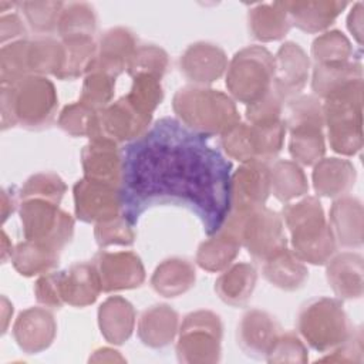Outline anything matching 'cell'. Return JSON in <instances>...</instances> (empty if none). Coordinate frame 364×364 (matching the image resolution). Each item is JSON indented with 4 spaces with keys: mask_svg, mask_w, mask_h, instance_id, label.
I'll return each mask as SVG.
<instances>
[{
    "mask_svg": "<svg viewBox=\"0 0 364 364\" xmlns=\"http://www.w3.org/2000/svg\"><path fill=\"white\" fill-rule=\"evenodd\" d=\"M60 255L61 252L50 246L24 239L14 246L10 262L18 274L34 277L55 270L60 263Z\"/></svg>",
    "mask_w": 364,
    "mask_h": 364,
    "instance_id": "cell-34",
    "label": "cell"
},
{
    "mask_svg": "<svg viewBox=\"0 0 364 364\" xmlns=\"http://www.w3.org/2000/svg\"><path fill=\"white\" fill-rule=\"evenodd\" d=\"M151 125L152 118L138 112L122 95L105 108L95 111L88 139H108L122 145L144 135Z\"/></svg>",
    "mask_w": 364,
    "mask_h": 364,
    "instance_id": "cell-12",
    "label": "cell"
},
{
    "mask_svg": "<svg viewBox=\"0 0 364 364\" xmlns=\"http://www.w3.org/2000/svg\"><path fill=\"white\" fill-rule=\"evenodd\" d=\"M364 78L348 82L321 101L324 127L330 148L343 156H353L363 148Z\"/></svg>",
    "mask_w": 364,
    "mask_h": 364,
    "instance_id": "cell-5",
    "label": "cell"
},
{
    "mask_svg": "<svg viewBox=\"0 0 364 364\" xmlns=\"http://www.w3.org/2000/svg\"><path fill=\"white\" fill-rule=\"evenodd\" d=\"M88 361L90 363H124L127 360L115 348L100 347V348L92 351V354L88 358Z\"/></svg>",
    "mask_w": 364,
    "mask_h": 364,
    "instance_id": "cell-56",
    "label": "cell"
},
{
    "mask_svg": "<svg viewBox=\"0 0 364 364\" xmlns=\"http://www.w3.org/2000/svg\"><path fill=\"white\" fill-rule=\"evenodd\" d=\"M228 63V55L219 44L195 41L181 54L179 70L191 84L209 85L225 75Z\"/></svg>",
    "mask_w": 364,
    "mask_h": 364,
    "instance_id": "cell-17",
    "label": "cell"
},
{
    "mask_svg": "<svg viewBox=\"0 0 364 364\" xmlns=\"http://www.w3.org/2000/svg\"><path fill=\"white\" fill-rule=\"evenodd\" d=\"M169 68V55L168 53L152 43L148 44H138L136 50L134 51L127 73L131 78L136 75H151L158 80H162Z\"/></svg>",
    "mask_w": 364,
    "mask_h": 364,
    "instance_id": "cell-42",
    "label": "cell"
},
{
    "mask_svg": "<svg viewBox=\"0 0 364 364\" xmlns=\"http://www.w3.org/2000/svg\"><path fill=\"white\" fill-rule=\"evenodd\" d=\"M355 80H363V65L357 60L314 64L311 68V91L320 101Z\"/></svg>",
    "mask_w": 364,
    "mask_h": 364,
    "instance_id": "cell-36",
    "label": "cell"
},
{
    "mask_svg": "<svg viewBox=\"0 0 364 364\" xmlns=\"http://www.w3.org/2000/svg\"><path fill=\"white\" fill-rule=\"evenodd\" d=\"M17 192L18 200L47 199L61 203V199L67 192V185L55 172H37L28 176Z\"/></svg>",
    "mask_w": 364,
    "mask_h": 364,
    "instance_id": "cell-44",
    "label": "cell"
},
{
    "mask_svg": "<svg viewBox=\"0 0 364 364\" xmlns=\"http://www.w3.org/2000/svg\"><path fill=\"white\" fill-rule=\"evenodd\" d=\"M13 311H14V309H13L11 301L6 296H1V334H4L7 331L11 317H13Z\"/></svg>",
    "mask_w": 364,
    "mask_h": 364,
    "instance_id": "cell-57",
    "label": "cell"
},
{
    "mask_svg": "<svg viewBox=\"0 0 364 364\" xmlns=\"http://www.w3.org/2000/svg\"><path fill=\"white\" fill-rule=\"evenodd\" d=\"M125 98L138 112L152 118L155 109L164 101V88L161 80L145 74L134 77Z\"/></svg>",
    "mask_w": 364,
    "mask_h": 364,
    "instance_id": "cell-43",
    "label": "cell"
},
{
    "mask_svg": "<svg viewBox=\"0 0 364 364\" xmlns=\"http://www.w3.org/2000/svg\"><path fill=\"white\" fill-rule=\"evenodd\" d=\"M270 195L269 164L246 162L230 176V209L247 212L266 206Z\"/></svg>",
    "mask_w": 364,
    "mask_h": 364,
    "instance_id": "cell-16",
    "label": "cell"
},
{
    "mask_svg": "<svg viewBox=\"0 0 364 364\" xmlns=\"http://www.w3.org/2000/svg\"><path fill=\"white\" fill-rule=\"evenodd\" d=\"M256 283L257 270L252 263L233 262L220 272L213 289L223 303L232 307H243L252 299Z\"/></svg>",
    "mask_w": 364,
    "mask_h": 364,
    "instance_id": "cell-31",
    "label": "cell"
},
{
    "mask_svg": "<svg viewBox=\"0 0 364 364\" xmlns=\"http://www.w3.org/2000/svg\"><path fill=\"white\" fill-rule=\"evenodd\" d=\"M327 222L338 247L353 250L363 246L364 209L358 198L344 195L334 199Z\"/></svg>",
    "mask_w": 364,
    "mask_h": 364,
    "instance_id": "cell-21",
    "label": "cell"
},
{
    "mask_svg": "<svg viewBox=\"0 0 364 364\" xmlns=\"http://www.w3.org/2000/svg\"><path fill=\"white\" fill-rule=\"evenodd\" d=\"M138 47L136 34L122 26L105 30L97 40V55L90 67L114 78L127 71L128 63Z\"/></svg>",
    "mask_w": 364,
    "mask_h": 364,
    "instance_id": "cell-20",
    "label": "cell"
},
{
    "mask_svg": "<svg viewBox=\"0 0 364 364\" xmlns=\"http://www.w3.org/2000/svg\"><path fill=\"white\" fill-rule=\"evenodd\" d=\"M97 13L92 4L87 1L65 3L58 20V38L73 36L94 37L97 31Z\"/></svg>",
    "mask_w": 364,
    "mask_h": 364,
    "instance_id": "cell-40",
    "label": "cell"
},
{
    "mask_svg": "<svg viewBox=\"0 0 364 364\" xmlns=\"http://www.w3.org/2000/svg\"><path fill=\"white\" fill-rule=\"evenodd\" d=\"M101 291V280L91 260L77 262L61 270V296L65 304L78 309L91 306Z\"/></svg>",
    "mask_w": 364,
    "mask_h": 364,
    "instance_id": "cell-28",
    "label": "cell"
},
{
    "mask_svg": "<svg viewBox=\"0 0 364 364\" xmlns=\"http://www.w3.org/2000/svg\"><path fill=\"white\" fill-rule=\"evenodd\" d=\"M284 101L272 90L256 102L246 105V122L249 124H270L283 119Z\"/></svg>",
    "mask_w": 364,
    "mask_h": 364,
    "instance_id": "cell-50",
    "label": "cell"
},
{
    "mask_svg": "<svg viewBox=\"0 0 364 364\" xmlns=\"http://www.w3.org/2000/svg\"><path fill=\"white\" fill-rule=\"evenodd\" d=\"M283 119L289 132V154L300 166H313L326 154L321 101L300 94L284 104Z\"/></svg>",
    "mask_w": 364,
    "mask_h": 364,
    "instance_id": "cell-6",
    "label": "cell"
},
{
    "mask_svg": "<svg viewBox=\"0 0 364 364\" xmlns=\"http://www.w3.org/2000/svg\"><path fill=\"white\" fill-rule=\"evenodd\" d=\"M249 36L260 43L283 40L291 30L283 1L257 3L247 11Z\"/></svg>",
    "mask_w": 364,
    "mask_h": 364,
    "instance_id": "cell-32",
    "label": "cell"
},
{
    "mask_svg": "<svg viewBox=\"0 0 364 364\" xmlns=\"http://www.w3.org/2000/svg\"><path fill=\"white\" fill-rule=\"evenodd\" d=\"M74 210L84 223H100L122 213L119 186L82 176L73 186Z\"/></svg>",
    "mask_w": 364,
    "mask_h": 364,
    "instance_id": "cell-13",
    "label": "cell"
},
{
    "mask_svg": "<svg viewBox=\"0 0 364 364\" xmlns=\"http://www.w3.org/2000/svg\"><path fill=\"white\" fill-rule=\"evenodd\" d=\"M357 181V169L350 159L330 156L313 165L311 182L317 196L337 199L348 195Z\"/></svg>",
    "mask_w": 364,
    "mask_h": 364,
    "instance_id": "cell-27",
    "label": "cell"
},
{
    "mask_svg": "<svg viewBox=\"0 0 364 364\" xmlns=\"http://www.w3.org/2000/svg\"><path fill=\"white\" fill-rule=\"evenodd\" d=\"M28 40H17L0 48V85H11L31 75L28 71Z\"/></svg>",
    "mask_w": 364,
    "mask_h": 364,
    "instance_id": "cell-45",
    "label": "cell"
},
{
    "mask_svg": "<svg viewBox=\"0 0 364 364\" xmlns=\"http://www.w3.org/2000/svg\"><path fill=\"white\" fill-rule=\"evenodd\" d=\"M18 192L11 188L1 189V222L4 223L10 215H13L18 209Z\"/></svg>",
    "mask_w": 364,
    "mask_h": 364,
    "instance_id": "cell-55",
    "label": "cell"
},
{
    "mask_svg": "<svg viewBox=\"0 0 364 364\" xmlns=\"http://www.w3.org/2000/svg\"><path fill=\"white\" fill-rule=\"evenodd\" d=\"M326 279L340 300H358L364 293V259L360 253H336L326 264Z\"/></svg>",
    "mask_w": 364,
    "mask_h": 364,
    "instance_id": "cell-22",
    "label": "cell"
},
{
    "mask_svg": "<svg viewBox=\"0 0 364 364\" xmlns=\"http://www.w3.org/2000/svg\"><path fill=\"white\" fill-rule=\"evenodd\" d=\"M91 262L98 272L104 293L138 289L146 277L141 257L131 250H100Z\"/></svg>",
    "mask_w": 364,
    "mask_h": 364,
    "instance_id": "cell-14",
    "label": "cell"
},
{
    "mask_svg": "<svg viewBox=\"0 0 364 364\" xmlns=\"http://www.w3.org/2000/svg\"><path fill=\"white\" fill-rule=\"evenodd\" d=\"M23 237L50 246L58 252L74 236V218L47 199H26L18 203Z\"/></svg>",
    "mask_w": 364,
    "mask_h": 364,
    "instance_id": "cell-11",
    "label": "cell"
},
{
    "mask_svg": "<svg viewBox=\"0 0 364 364\" xmlns=\"http://www.w3.org/2000/svg\"><path fill=\"white\" fill-rule=\"evenodd\" d=\"M280 215L290 232V249L301 262L324 266L337 253L338 246L317 196L304 195L297 202L284 203Z\"/></svg>",
    "mask_w": 364,
    "mask_h": 364,
    "instance_id": "cell-3",
    "label": "cell"
},
{
    "mask_svg": "<svg viewBox=\"0 0 364 364\" xmlns=\"http://www.w3.org/2000/svg\"><path fill=\"white\" fill-rule=\"evenodd\" d=\"M57 109L55 85L44 75H27L11 85H0L1 131L17 125L28 131L46 129Z\"/></svg>",
    "mask_w": 364,
    "mask_h": 364,
    "instance_id": "cell-2",
    "label": "cell"
},
{
    "mask_svg": "<svg viewBox=\"0 0 364 364\" xmlns=\"http://www.w3.org/2000/svg\"><path fill=\"white\" fill-rule=\"evenodd\" d=\"M178 311L165 303H156L139 314L136 334L139 341L154 350L165 348L173 343L179 330Z\"/></svg>",
    "mask_w": 364,
    "mask_h": 364,
    "instance_id": "cell-26",
    "label": "cell"
},
{
    "mask_svg": "<svg viewBox=\"0 0 364 364\" xmlns=\"http://www.w3.org/2000/svg\"><path fill=\"white\" fill-rule=\"evenodd\" d=\"M95 115V109L82 104L81 101H75L67 104L58 114L57 125L58 128L70 136H87L90 135L92 119Z\"/></svg>",
    "mask_w": 364,
    "mask_h": 364,
    "instance_id": "cell-49",
    "label": "cell"
},
{
    "mask_svg": "<svg viewBox=\"0 0 364 364\" xmlns=\"http://www.w3.org/2000/svg\"><path fill=\"white\" fill-rule=\"evenodd\" d=\"M80 156L84 176L121 185L124 161L121 145L108 139H90Z\"/></svg>",
    "mask_w": 364,
    "mask_h": 364,
    "instance_id": "cell-24",
    "label": "cell"
},
{
    "mask_svg": "<svg viewBox=\"0 0 364 364\" xmlns=\"http://www.w3.org/2000/svg\"><path fill=\"white\" fill-rule=\"evenodd\" d=\"M267 363H299L309 361V350L301 337L294 331H282L266 354Z\"/></svg>",
    "mask_w": 364,
    "mask_h": 364,
    "instance_id": "cell-48",
    "label": "cell"
},
{
    "mask_svg": "<svg viewBox=\"0 0 364 364\" xmlns=\"http://www.w3.org/2000/svg\"><path fill=\"white\" fill-rule=\"evenodd\" d=\"M242 242L237 228L225 220L222 228L199 243L196 249V264L209 273H219L229 267L240 253Z\"/></svg>",
    "mask_w": 364,
    "mask_h": 364,
    "instance_id": "cell-23",
    "label": "cell"
},
{
    "mask_svg": "<svg viewBox=\"0 0 364 364\" xmlns=\"http://www.w3.org/2000/svg\"><path fill=\"white\" fill-rule=\"evenodd\" d=\"M283 6L291 27L294 26L307 34H317L327 31L348 3L340 0H290L283 1Z\"/></svg>",
    "mask_w": 364,
    "mask_h": 364,
    "instance_id": "cell-25",
    "label": "cell"
},
{
    "mask_svg": "<svg viewBox=\"0 0 364 364\" xmlns=\"http://www.w3.org/2000/svg\"><path fill=\"white\" fill-rule=\"evenodd\" d=\"M311 73V60L294 41H284L274 54V78L272 90L284 101L301 94Z\"/></svg>",
    "mask_w": 364,
    "mask_h": 364,
    "instance_id": "cell-15",
    "label": "cell"
},
{
    "mask_svg": "<svg viewBox=\"0 0 364 364\" xmlns=\"http://www.w3.org/2000/svg\"><path fill=\"white\" fill-rule=\"evenodd\" d=\"M223 324L212 310L188 313L178 330L176 358L183 364H215L222 357Z\"/></svg>",
    "mask_w": 364,
    "mask_h": 364,
    "instance_id": "cell-9",
    "label": "cell"
},
{
    "mask_svg": "<svg viewBox=\"0 0 364 364\" xmlns=\"http://www.w3.org/2000/svg\"><path fill=\"white\" fill-rule=\"evenodd\" d=\"M364 4L363 1H355L347 16V28L351 33L353 38L358 44V47L363 46V30H364Z\"/></svg>",
    "mask_w": 364,
    "mask_h": 364,
    "instance_id": "cell-54",
    "label": "cell"
},
{
    "mask_svg": "<svg viewBox=\"0 0 364 364\" xmlns=\"http://www.w3.org/2000/svg\"><path fill=\"white\" fill-rule=\"evenodd\" d=\"M13 250H14V246H13L11 240L9 239L4 229H1V262L3 263H6L9 259H11Z\"/></svg>",
    "mask_w": 364,
    "mask_h": 364,
    "instance_id": "cell-58",
    "label": "cell"
},
{
    "mask_svg": "<svg viewBox=\"0 0 364 364\" xmlns=\"http://www.w3.org/2000/svg\"><path fill=\"white\" fill-rule=\"evenodd\" d=\"M318 361L330 363H363L364 361V346H363V330L354 327L351 336L340 346L328 351L327 355L318 358Z\"/></svg>",
    "mask_w": 364,
    "mask_h": 364,
    "instance_id": "cell-52",
    "label": "cell"
},
{
    "mask_svg": "<svg viewBox=\"0 0 364 364\" xmlns=\"http://www.w3.org/2000/svg\"><path fill=\"white\" fill-rule=\"evenodd\" d=\"M282 331V326L273 314L262 309H249L237 323L236 341L247 357L264 360Z\"/></svg>",
    "mask_w": 364,
    "mask_h": 364,
    "instance_id": "cell-19",
    "label": "cell"
},
{
    "mask_svg": "<svg viewBox=\"0 0 364 364\" xmlns=\"http://www.w3.org/2000/svg\"><path fill=\"white\" fill-rule=\"evenodd\" d=\"M64 1H18L17 10L36 36L57 33Z\"/></svg>",
    "mask_w": 364,
    "mask_h": 364,
    "instance_id": "cell-41",
    "label": "cell"
},
{
    "mask_svg": "<svg viewBox=\"0 0 364 364\" xmlns=\"http://www.w3.org/2000/svg\"><path fill=\"white\" fill-rule=\"evenodd\" d=\"M11 334L23 353L38 354L50 348L55 340L57 321L50 309L33 306L18 313Z\"/></svg>",
    "mask_w": 364,
    "mask_h": 364,
    "instance_id": "cell-18",
    "label": "cell"
},
{
    "mask_svg": "<svg viewBox=\"0 0 364 364\" xmlns=\"http://www.w3.org/2000/svg\"><path fill=\"white\" fill-rule=\"evenodd\" d=\"M176 119L189 129L210 138L220 136L240 121V114L232 97L208 85L188 84L172 97Z\"/></svg>",
    "mask_w": 364,
    "mask_h": 364,
    "instance_id": "cell-4",
    "label": "cell"
},
{
    "mask_svg": "<svg viewBox=\"0 0 364 364\" xmlns=\"http://www.w3.org/2000/svg\"><path fill=\"white\" fill-rule=\"evenodd\" d=\"M297 334L317 353H328L353 333L343 301L337 297H314L306 301L296 317Z\"/></svg>",
    "mask_w": 364,
    "mask_h": 364,
    "instance_id": "cell-7",
    "label": "cell"
},
{
    "mask_svg": "<svg viewBox=\"0 0 364 364\" xmlns=\"http://www.w3.org/2000/svg\"><path fill=\"white\" fill-rule=\"evenodd\" d=\"M208 139L162 117L122 146V215L134 226L146 210L172 205L193 213L208 236L222 228L230 212L232 162Z\"/></svg>",
    "mask_w": 364,
    "mask_h": 364,
    "instance_id": "cell-1",
    "label": "cell"
},
{
    "mask_svg": "<svg viewBox=\"0 0 364 364\" xmlns=\"http://www.w3.org/2000/svg\"><path fill=\"white\" fill-rule=\"evenodd\" d=\"M134 225L121 213L109 220L94 225V239L98 247L131 246L135 242Z\"/></svg>",
    "mask_w": 364,
    "mask_h": 364,
    "instance_id": "cell-47",
    "label": "cell"
},
{
    "mask_svg": "<svg viewBox=\"0 0 364 364\" xmlns=\"http://www.w3.org/2000/svg\"><path fill=\"white\" fill-rule=\"evenodd\" d=\"M97 321L105 341L114 346H122L134 333L136 311L125 297L109 296L100 304Z\"/></svg>",
    "mask_w": 364,
    "mask_h": 364,
    "instance_id": "cell-29",
    "label": "cell"
},
{
    "mask_svg": "<svg viewBox=\"0 0 364 364\" xmlns=\"http://www.w3.org/2000/svg\"><path fill=\"white\" fill-rule=\"evenodd\" d=\"M270 193L282 202L289 203L293 199L309 193V181L303 168L290 159H277L269 164Z\"/></svg>",
    "mask_w": 364,
    "mask_h": 364,
    "instance_id": "cell-35",
    "label": "cell"
},
{
    "mask_svg": "<svg viewBox=\"0 0 364 364\" xmlns=\"http://www.w3.org/2000/svg\"><path fill=\"white\" fill-rule=\"evenodd\" d=\"M195 283V264L189 259L181 256L164 259L155 267L149 279L152 290L165 299H175L188 293Z\"/></svg>",
    "mask_w": 364,
    "mask_h": 364,
    "instance_id": "cell-30",
    "label": "cell"
},
{
    "mask_svg": "<svg viewBox=\"0 0 364 364\" xmlns=\"http://www.w3.org/2000/svg\"><path fill=\"white\" fill-rule=\"evenodd\" d=\"M263 277L273 286L284 291L301 289L309 279V269L294 252L286 246L262 264Z\"/></svg>",
    "mask_w": 364,
    "mask_h": 364,
    "instance_id": "cell-33",
    "label": "cell"
},
{
    "mask_svg": "<svg viewBox=\"0 0 364 364\" xmlns=\"http://www.w3.org/2000/svg\"><path fill=\"white\" fill-rule=\"evenodd\" d=\"M310 54L314 64H328L354 61L355 51L341 30H327L313 40Z\"/></svg>",
    "mask_w": 364,
    "mask_h": 364,
    "instance_id": "cell-39",
    "label": "cell"
},
{
    "mask_svg": "<svg viewBox=\"0 0 364 364\" xmlns=\"http://www.w3.org/2000/svg\"><path fill=\"white\" fill-rule=\"evenodd\" d=\"M226 219L236 225L242 247L259 264L289 246L282 215L267 206L247 212L230 209Z\"/></svg>",
    "mask_w": 364,
    "mask_h": 364,
    "instance_id": "cell-10",
    "label": "cell"
},
{
    "mask_svg": "<svg viewBox=\"0 0 364 364\" xmlns=\"http://www.w3.org/2000/svg\"><path fill=\"white\" fill-rule=\"evenodd\" d=\"M115 80L117 78L98 70L88 71L84 75L78 101L95 111L105 108L112 102L115 94Z\"/></svg>",
    "mask_w": 364,
    "mask_h": 364,
    "instance_id": "cell-46",
    "label": "cell"
},
{
    "mask_svg": "<svg viewBox=\"0 0 364 364\" xmlns=\"http://www.w3.org/2000/svg\"><path fill=\"white\" fill-rule=\"evenodd\" d=\"M274 55L259 44L240 48L228 63L225 85L233 101L250 105L272 91Z\"/></svg>",
    "mask_w": 364,
    "mask_h": 364,
    "instance_id": "cell-8",
    "label": "cell"
},
{
    "mask_svg": "<svg viewBox=\"0 0 364 364\" xmlns=\"http://www.w3.org/2000/svg\"><path fill=\"white\" fill-rule=\"evenodd\" d=\"M27 38V27L24 18L17 11L0 16V43L1 46Z\"/></svg>",
    "mask_w": 364,
    "mask_h": 364,
    "instance_id": "cell-53",
    "label": "cell"
},
{
    "mask_svg": "<svg viewBox=\"0 0 364 364\" xmlns=\"http://www.w3.org/2000/svg\"><path fill=\"white\" fill-rule=\"evenodd\" d=\"M60 40L64 46V64L55 78L73 81L84 77L97 55L95 38L90 36H73Z\"/></svg>",
    "mask_w": 364,
    "mask_h": 364,
    "instance_id": "cell-37",
    "label": "cell"
},
{
    "mask_svg": "<svg viewBox=\"0 0 364 364\" xmlns=\"http://www.w3.org/2000/svg\"><path fill=\"white\" fill-rule=\"evenodd\" d=\"M27 60L31 75L55 77L64 64V46L60 38L36 36L28 40Z\"/></svg>",
    "mask_w": 364,
    "mask_h": 364,
    "instance_id": "cell-38",
    "label": "cell"
},
{
    "mask_svg": "<svg viewBox=\"0 0 364 364\" xmlns=\"http://www.w3.org/2000/svg\"><path fill=\"white\" fill-rule=\"evenodd\" d=\"M33 291L40 306L50 310H60L65 304L61 296V270H51L38 276Z\"/></svg>",
    "mask_w": 364,
    "mask_h": 364,
    "instance_id": "cell-51",
    "label": "cell"
}]
</instances>
